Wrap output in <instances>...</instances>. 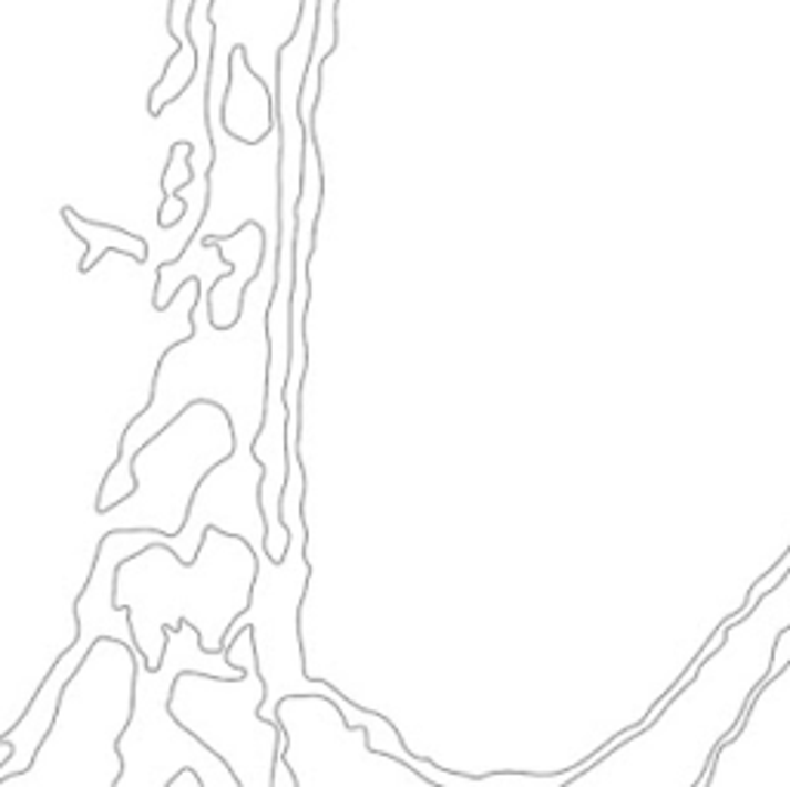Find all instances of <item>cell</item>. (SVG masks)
Listing matches in <instances>:
<instances>
[{
    "mask_svg": "<svg viewBox=\"0 0 790 787\" xmlns=\"http://www.w3.org/2000/svg\"><path fill=\"white\" fill-rule=\"evenodd\" d=\"M257 578L250 584V605L242 615V627H250V643L257 655V667L266 683V695L259 704V716L273 714L285 698H302V695H331L343 707V714L371 716L375 711H365L349 704L325 679H309L302 667L300 643V605L309 587L312 565L306 559V529L300 525L297 541H288L285 556L269 559L263 546H250Z\"/></svg>",
    "mask_w": 790,
    "mask_h": 787,
    "instance_id": "cell-2",
    "label": "cell"
},
{
    "mask_svg": "<svg viewBox=\"0 0 790 787\" xmlns=\"http://www.w3.org/2000/svg\"><path fill=\"white\" fill-rule=\"evenodd\" d=\"M183 673L242 679L247 667L229 658V645H223L219 652H207L202 633L188 621H176L173 630L164 627L158 667H143L133 676V711L115 745L121 766L130 773L117 775L115 785L167 787L183 766L202 775L204 785H223V781L238 785L235 775H226L229 769L226 759L211 754L198 742V735L173 723L167 707H171L176 679Z\"/></svg>",
    "mask_w": 790,
    "mask_h": 787,
    "instance_id": "cell-1",
    "label": "cell"
}]
</instances>
